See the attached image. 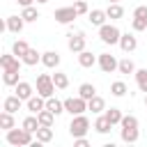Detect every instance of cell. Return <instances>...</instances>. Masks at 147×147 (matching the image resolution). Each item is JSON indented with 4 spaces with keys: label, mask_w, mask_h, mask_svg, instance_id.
<instances>
[{
    "label": "cell",
    "mask_w": 147,
    "mask_h": 147,
    "mask_svg": "<svg viewBox=\"0 0 147 147\" xmlns=\"http://www.w3.org/2000/svg\"><path fill=\"white\" fill-rule=\"evenodd\" d=\"M32 131H28V129H9L7 131V142L9 145H14V147H25V145H32L34 140H32Z\"/></svg>",
    "instance_id": "1"
},
{
    "label": "cell",
    "mask_w": 147,
    "mask_h": 147,
    "mask_svg": "<svg viewBox=\"0 0 147 147\" xmlns=\"http://www.w3.org/2000/svg\"><path fill=\"white\" fill-rule=\"evenodd\" d=\"M119 37H122V32H119V28L113 25V23H103V25L99 28V39H101L103 44L115 46V44H119Z\"/></svg>",
    "instance_id": "2"
},
{
    "label": "cell",
    "mask_w": 147,
    "mask_h": 147,
    "mask_svg": "<svg viewBox=\"0 0 147 147\" xmlns=\"http://www.w3.org/2000/svg\"><path fill=\"white\" fill-rule=\"evenodd\" d=\"M90 131V119L85 115H71V124H69V133L71 138H80Z\"/></svg>",
    "instance_id": "3"
},
{
    "label": "cell",
    "mask_w": 147,
    "mask_h": 147,
    "mask_svg": "<svg viewBox=\"0 0 147 147\" xmlns=\"http://www.w3.org/2000/svg\"><path fill=\"white\" fill-rule=\"evenodd\" d=\"M55 83H53V76H48V74H39L37 76V94H41V96H53L55 94Z\"/></svg>",
    "instance_id": "4"
},
{
    "label": "cell",
    "mask_w": 147,
    "mask_h": 147,
    "mask_svg": "<svg viewBox=\"0 0 147 147\" xmlns=\"http://www.w3.org/2000/svg\"><path fill=\"white\" fill-rule=\"evenodd\" d=\"M64 110L71 115H83L87 110V101L83 96H69V99H64Z\"/></svg>",
    "instance_id": "5"
},
{
    "label": "cell",
    "mask_w": 147,
    "mask_h": 147,
    "mask_svg": "<svg viewBox=\"0 0 147 147\" xmlns=\"http://www.w3.org/2000/svg\"><path fill=\"white\" fill-rule=\"evenodd\" d=\"M55 21L57 23H62V25H69V23H74L76 18H78V11H76V7L71 5V7H60V9H55Z\"/></svg>",
    "instance_id": "6"
},
{
    "label": "cell",
    "mask_w": 147,
    "mask_h": 147,
    "mask_svg": "<svg viewBox=\"0 0 147 147\" xmlns=\"http://www.w3.org/2000/svg\"><path fill=\"white\" fill-rule=\"evenodd\" d=\"M96 64L101 67V71H103V74H113V71H117V67H119V62H117V60H115V55H110V53H99Z\"/></svg>",
    "instance_id": "7"
},
{
    "label": "cell",
    "mask_w": 147,
    "mask_h": 147,
    "mask_svg": "<svg viewBox=\"0 0 147 147\" xmlns=\"http://www.w3.org/2000/svg\"><path fill=\"white\" fill-rule=\"evenodd\" d=\"M67 46H69V51H71V53H80V51H85V32H80V30H76V32H74V30H71Z\"/></svg>",
    "instance_id": "8"
},
{
    "label": "cell",
    "mask_w": 147,
    "mask_h": 147,
    "mask_svg": "<svg viewBox=\"0 0 147 147\" xmlns=\"http://www.w3.org/2000/svg\"><path fill=\"white\" fill-rule=\"evenodd\" d=\"M21 57H16L14 53H5V55H0V67H2V71H7V69H16V71H21Z\"/></svg>",
    "instance_id": "9"
},
{
    "label": "cell",
    "mask_w": 147,
    "mask_h": 147,
    "mask_svg": "<svg viewBox=\"0 0 147 147\" xmlns=\"http://www.w3.org/2000/svg\"><path fill=\"white\" fill-rule=\"evenodd\" d=\"M14 94H18V96H21L23 101H28V99H30V96L34 94V87H32V85H30L28 80H18V83L14 85Z\"/></svg>",
    "instance_id": "10"
},
{
    "label": "cell",
    "mask_w": 147,
    "mask_h": 147,
    "mask_svg": "<svg viewBox=\"0 0 147 147\" xmlns=\"http://www.w3.org/2000/svg\"><path fill=\"white\" fill-rule=\"evenodd\" d=\"M25 106H28V110L30 113H39V110H44L46 108V96H41V94H32L28 101H25Z\"/></svg>",
    "instance_id": "11"
},
{
    "label": "cell",
    "mask_w": 147,
    "mask_h": 147,
    "mask_svg": "<svg viewBox=\"0 0 147 147\" xmlns=\"http://www.w3.org/2000/svg\"><path fill=\"white\" fill-rule=\"evenodd\" d=\"M41 64L48 67V69H57V67H60V53H57V51H46V53H41Z\"/></svg>",
    "instance_id": "12"
},
{
    "label": "cell",
    "mask_w": 147,
    "mask_h": 147,
    "mask_svg": "<svg viewBox=\"0 0 147 147\" xmlns=\"http://www.w3.org/2000/svg\"><path fill=\"white\" fill-rule=\"evenodd\" d=\"M119 48H122L124 53H133V51L138 48V39H136L133 34H129V32H126V34H122V37H119Z\"/></svg>",
    "instance_id": "13"
},
{
    "label": "cell",
    "mask_w": 147,
    "mask_h": 147,
    "mask_svg": "<svg viewBox=\"0 0 147 147\" xmlns=\"http://www.w3.org/2000/svg\"><path fill=\"white\" fill-rule=\"evenodd\" d=\"M5 25H7V30H9V32L18 34V32L23 30V25H25V18H23V16H7Z\"/></svg>",
    "instance_id": "14"
},
{
    "label": "cell",
    "mask_w": 147,
    "mask_h": 147,
    "mask_svg": "<svg viewBox=\"0 0 147 147\" xmlns=\"http://www.w3.org/2000/svg\"><path fill=\"white\" fill-rule=\"evenodd\" d=\"M21 103H23V99H21L18 94H11V96H7V99L2 101V110L16 113V110H21Z\"/></svg>",
    "instance_id": "15"
},
{
    "label": "cell",
    "mask_w": 147,
    "mask_h": 147,
    "mask_svg": "<svg viewBox=\"0 0 147 147\" xmlns=\"http://www.w3.org/2000/svg\"><path fill=\"white\" fill-rule=\"evenodd\" d=\"M87 18H90V23H92V25H96V28H101V25L106 23V18H108V14H106V9H92V11L87 14Z\"/></svg>",
    "instance_id": "16"
},
{
    "label": "cell",
    "mask_w": 147,
    "mask_h": 147,
    "mask_svg": "<svg viewBox=\"0 0 147 147\" xmlns=\"http://www.w3.org/2000/svg\"><path fill=\"white\" fill-rule=\"evenodd\" d=\"M110 129H113V124L108 122V117H106V115H99V117L94 119V131H96V133L106 136V133H110Z\"/></svg>",
    "instance_id": "17"
},
{
    "label": "cell",
    "mask_w": 147,
    "mask_h": 147,
    "mask_svg": "<svg viewBox=\"0 0 147 147\" xmlns=\"http://www.w3.org/2000/svg\"><path fill=\"white\" fill-rule=\"evenodd\" d=\"M96 60H99V57H96V55H92L90 51H80V53H78V64H80V67H85V69L94 67V64H96Z\"/></svg>",
    "instance_id": "18"
},
{
    "label": "cell",
    "mask_w": 147,
    "mask_h": 147,
    "mask_svg": "<svg viewBox=\"0 0 147 147\" xmlns=\"http://www.w3.org/2000/svg\"><path fill=\"white\" fill-rule=\"evenodd\" d=\"M87 110H92L94 115H101V113L106 110V101H103V99L96 94V96H92V99L87 101Z\"/></svg>",
    "instance_id": "19"
},
{
    "label": "cell",
    "mask_w": 147,
    "mask_h": 147,
    "mask_svg": "<svg viewBox=\"0 0 147 147\" xmlns=\"http://www.w3.org/2000/svg\"><path fill=\"white\" fill-rule=\"evenodd\" d=\"M37 117H39V124L41 126H53V119L57 117L53 110H48V108H44V110H39L37 113Z\"/></svg>",
    "instance_id": "20"
},
{
    "label": "cell",
    "mask_w": 147,
    "mask_h": 147,
    "mask_svg": "<svg viewBox=\"0 0 147 147\" xmlns=\"http://www.w3.org/2000/svg\"><path fill=\"white\" fill-rule=\"evenodd\" d=\"M106 14H108V18L117 21V18H122V16H124V7H122L119 2H110V5H108V9H106Z\"/></svg>",
    "instance_id": "21"
},
{
    "label": "cell",
    "mask_w": 147,
    "mask_h": 147,
    "mask_svg": "<svg viewBox=\"0 0 147 147\" xmlns=\"http://www.w3.org/2000/svg\"><path fill=\"white\" fill-rule=\"evenodd\" d=\"M78 96H83L85 101H90L92 96H96V87H94L92 83H83V85L78 87Z\"/></svg>",
    "instance_id": "22"
},
{
    "label": "cell",
    "mask_w": 147,
    "mask_h": 147,
    "mask_svg": "<svg viewBox=\"0 0 147 147\" xmlns=\"http://www.w3.org/2000/svg\"><path fill=\"white\" fill-rule=\"evenodd\" d=\"M133 76H136V85H138V90L147 94V69H136Z\"/></svg>",
    "instance_id": "23"
},
{
    "label": "cell",
    "mask_w": 147,
    "mask_h": 147,
    "mask_svg": "<svg viewBox=\"0 0 147 147\" xmlns=\"http://www.w3.org/2000/svg\"><path fill=\"white\" fill-rule=\"evenodd\" d=\"M28 51H30V46H28V41H23V39H16V41L11 44V53H14L16 57H23Z\"/></svg>",
    "instance_id": "24"
},
{
    "label": "cell",
    "mask_w": 147,
    "mask_h": 147,
    "mask_svg": "<svg viewBox=\"0 0 147 147\" xmlns=\"http://www.w3.org/2000/svg\"><path fill=\"white\" fill-rule=\"evenodd\" d=\"M21 60H23V64H28V67H34L37 62H41V53H37L34 48H30V51H28V53H25Z\"/></svg>",
    "instance_id": "25"
},
{
    "label": "cell",
    "mask_w": 147,
    "mask_h": 147,
    "mask_svg": "<svg viewBox=\"0 0 147 147\" xmlns=\"http://www.w3.org/2000/svg\"><path fill=\"white\" fill-rule=\"evenodd\" d=\"M18 74H21V71H16V69H7V71L2 74V83H5L7 87H14V85L18 83Z\"/></svg>",
    "instance_id": "26"
},
{
    "label": "cell",
    "mask_w": 147,
    "mask_h": 147,
    "mask_svg": "<svg viewBox=\"0 0 147 147\" xmlns=\"http://www.w3.org/2000/svg\"><path fill=\"white\" fill-rule=\"evenodd\" d=\"M46 108L53 110L55 115H60V113H64V101H60V99H55V96H48V99H46Z\"/></svg>",
    "instance_id": "27"
},
{
    "label": "cell",
    "mask_w": 147,
    "mask_h": 147,
    "mask_svg": "<svg viewBox=\"0 0 147 147\" xmlns=\"http://www.w3.org/2000/svg\"><path fill=\"white\" fill-rule=\"evenodd\" d=\"M103 115L108 117V122H110L113 126H115V124H119V122H122V117H124L119 108H106V110H103Z\"/></svg>",
    "instance_id": "28"
},
{
    "label": "cell",
    "mask_w": 147,
    "mask_h": 147,
    "mask_svg": "<svg viewBox=\"0 0 147 147\" xmlns=\"http://www.w3.org/2000/svg\"><path fill=\"white\" fill-rule=\"evenodd\" d=\"M21 126H23V129H28V131H32V133H37V129H39L41 124H39V117L32 113V115H28V117L23 119V124H21Z\"/></svg>",
    "instance_id": "29"
},
{
    "label": "cell",
    "mask_w": 147,
    "mask_h": 147,
    "mask_svg": "<svg viewBox=\"0 0 147 147\" xmlns=\"http://www.w3.org/2000/svg\"><path fill=\"white\" fill-rule=\"evenodd\" d=\"M138 138H140L138 126H136V129H126V126H122V140H124V142H138Z\"/></svg>",
    "instance_id": "30"
},
{
    "label": "cell",
    "mask_w": 147,
    "mask_h": 147,
    "mask_svg": "<svg viewBox=\"0 0 147 147\" xmlns=\"http://www.w3.org/2000/svg\"><path fill=\"white\" fill-rule=\"evenodd\" d=\"M21 16L25 18V23H34V21L39 18V11H37V7H32V5H28V7H23V11H21Z\"/></svg>",
    "instance_id": "31"
},
{
    "label": "cell",
    "mask_w": 147,
    "mask_h": 147,
    "mask_svg": "<svg viewBox=\"0 0 147 147\" xmlns=\"http://www.w3.org/2000/svg\"><path fill=\"white\" fill-rule=\"evenodd\" d=\"M53 83H55L57 90H67V87H69V76L62 74V71H55V74H53Z\"/></svg>",
    "instance_id": "32"
},
{
    "label": "cell",
    "mask_w": 147,
    "mask_h": 147,
    "mask_svg": "<svg viewBox=\"0 0 147 147\" xmlns=\"http://www.w3.org/2000/svg\"><path fill=\"white\" fill-rule=\"evenodd\" d=\"M0 129H5V131L14 129V113H7V110L0 113Z\"/></svg>",
    "instance_id": "33"
},
{
    "label": "cell",
    "mask_w": 147,
    "mask_h": 147,
    "mask_svg": "<svg viewBox=\"0 0 147 147\" xmlns=\"http://www.w3.org/2000/svg\"><path fill=\"white\" fill-rule=\"evenodd\" d=\"M34 136H37L39 142H51V140H53V129H51V126H39Z\"/></svg>",
    "instance_id": "34"
},
{
    "label": "cell",
    "mask_w": 147,
    "mask_h": 147,
    "mask_svg": "<svg viewBox=\"0 0 147 147\" xmlns=\"http://www.w3.org/2000/svg\"><path fill=\"white\" fill-rule=\"evenodd\" d=\"M126 92H129V87H126L124 80H115V83L110 85V94H113V96H124Z\"/></svg>",
    "instance_id": "35"
},
{
    "label": "cell",
    "mask_w": 147,
    "mask_h": 147,
    "mask_svg": "<svg viewBox=\"0 0 147 147\" xmlns=\"http://www.w3.org/2000/svg\"><path fill=\"white\" fill-rule=\"evenodd\" d=\"M117 71H119V74H136V64H133V60H129V57L119 60V67H117Z\"/></svg>",
    "instance_id": "36"
},
{
    "label": "cell",
    "mask_w": 147,
    "mask_h": 147,
    "mask_svg": "<svg viewBox=\"0 0 147 147\" xmlns=\"http://www.w3.org/2000/svg\"><path fill=\"white\" fill-rule=\"evenodd\" d=\"M119 126L136 129V126H138V117H136V115H124V117H122V122H119Z\"/></svg>",
    "instance_id": "37"
},
{
    "label": "cell",
    "mask_w": 147,
    "mask_h": 147,
    "mask_svg": "<svg viewBox=\"0 0 147 147\" xmlns=\"http://www.w3.org/2000/svg\"><path fill=\"white\" fill-rule=\"evenodd\" d=\"M131 25H133L136 32H142V30H147V18H138V16H133Z\"/></svg>",
    "instance_id": "38"
},
{
    "label": "cell",
    "mask_w": 147,
    "mask_h": 147,
    "mask_svg": "<svg viewBox=\"0 0 147 147\" xmlns=\"http://www.w3.org/2000/svg\"><path fill=\"white\" fill-rule=\"evenodd\" d=\"M74 7H76V11H78V16L90 14V7H87V2H85V0H76V2H74Z\"/></svg>",
    "instance_id": "39"
},
{
    "label": "cell",
    "mask_w": 147,
    "mask_h": 147,
    "mask_svg": "<svg viewBox=\"0 0 147 147\" xmlns=\"http://www.w3.org/2000/svg\"><path fill=\"white\" fill-rule=\"evenodd\" d=\"M133 16H138V18H147V5L136 7V9H133Z\"/></svg>",
    "instance_id": "40"
},
{
    "label": "cell",
    "mask_w": 147,
    "mask_h": 147,
    "mask_svg": "<svg viewBox=\"0 0 147 147\" xmlns=\"http://www.w3.org/2000/svg\"><path fill=\"white\" fill-rule=\"evenodd\" d=\"M74 145H76V147H90V142L85 140V136H80V138H74Z\"/></svg>",
    "instance_id": "41"
},
{
    "label": "cell",
    "mask_w": 147,
    "mask_h": 147,
    "mask_svg": "<svg viewBox=\"0 0 147 147\" xmlns=\"http://www.w3.org/2000/svg\"><path fill=\"white\" fill-rule=\"evenodd\" d=\"M16 2H18V5H21V7H28V5H32V2H34V0H16Z\"/></svg>",
    "instance_id": "42"
},
{
    "label": "cell",
    "mask_w": 147,
    "mask_h": 147,
    "mask_svg": "<svg viewBox=\"0 0 147 147\" xmlns=\"http://www.w3.org/2000/svg\"><path fill=\"white\" fill-rule=\"evenodd\" d=\"M37 2H39V5H44V2H48V0H37Z\"/></svg>",
    "instance_id": "43"
},
{
    "label": "cell",
    "mask_w": 147,
    "mask_h": 147,
    "mask_svg": "<svg viewBox=\"0 0 147 147\" xmlns=\"http://www.w3.org/2000/svg\"><path fill=\"white\" fill-rule=\"evenodd\" d=\"M110 2H119V0H108V5H110Z\"/></svg>",
    "instance_id": "44"
},
{
    "label": "cell",
    "mask_w": 147,
    "mask_h": 147,
    "mask_svg": "<svg viewBox=\"0 0 147 147\" xmlns=\"http://www.w3.org/2000/svg\"><path fill=\"white\" fill-rule=\"evenodd\" d=\"M145 106H147V94H145Z\"/></svg>",
    "instance_id": "45"
}]
</instances>
